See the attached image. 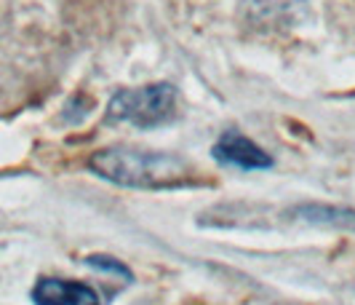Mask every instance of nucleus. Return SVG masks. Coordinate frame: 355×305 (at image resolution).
I'll list each match as a JSON object with an SVG mask.
<instances>
[{"instance_id":"f03ea898","label":"nucleus","mask_w":355,"mask_h":305,"mask_svg":"<svg viewBox=\"0 0 355 305\" xmlns=\"http://www.w3.org/2000/svg\"><path fill=\"white\" fill-rule=\"evenodd\" d=\"M177 89L171 83H153L142 89H123L110 99L107 118L150 129L168 121L177 113Z\"/></svg>"},{"instance_id":"7ed1b4c3","label":"nucleus","mask_w":355,"mask_h":305,"mask_svg":"<svg viewBox=\"0 0 355 305\" xmlns=\"http://www.w3.org/2000/svg\"><path fill=\"white\" fill-rule=\"evenodd\" d=\"M214 158L227 166H238V169H270L272 161L265 150L257 142H251L249 137L238 134V131H225L216 145H214Z\"/></svg>"},{"instance_id":"423d86ee","label":"nucleus","mask_w":355,"mask_h":305,"mask_svg":"<svg viewBox=\"0 0 355 305\" xmlns=\"http://www.w3.org/2000/svg\"><path fill=\"white\" fill-rule=\"evenodd\" d=\"M297 217H302L313 225H326V228H347L355 231V209H342V206H300Z\"/></svg>"},{"instance_id":"0eeeda50","label":"nucleus","mask_w":355,"mask_h":305,"mask_svg":"<svg viewBox=\"0 0 355 305\" xmlns=\"http://www.w3.org/2000/svg\"><path fill=\"white\" fill-rule=\"evenodd\" d=\"M86 263H89L91 268L105 270V273H115V276H123L125 281H131V270L125 268L121 260H112V257H107V254H94Z\"/></svg>"},{"instance_id":"20e7f679","label":"nucleus","mask_w":355,"mask_h":305,"mask_svg":"<svg viewBox=\"0 0 355 305\" xmlns=\"http://www.w3.org/2000/svg\"><path fill=\"white\" fill-rule=\"evenodd\" d=\"M35 305H99V295L80 281L40 279L33 289Z\"/></svg>"},{"instance_id":"f257e3e1","label":"nucleus","mask_w":355,"mask_h":305,"mask_svg":"<svg viewBox=\"0 0 355 305\" xmlns=\"http://www.w3.org/2000/svg\"><path fill=\"white\" fill-rule=\"evenodd\" d=\"M89 166L99 177L125 188H177L190 177V166L177 156L137 147L96 150Z\"/></svg>"},{"instance_id":"39448f33","label":"nucleus","mask_w":355,"mask_h":305,"mask_svg":"<svg viewBox=\"0 0 355 305\" xmlns=\"http://www.w3.org/2000/svg\"><path fill=\"white\" fill-rule=\"evenodd\" d=\"M257 27H286L300 17L304 0H246Z\"/></svg>"}]
</instances>
